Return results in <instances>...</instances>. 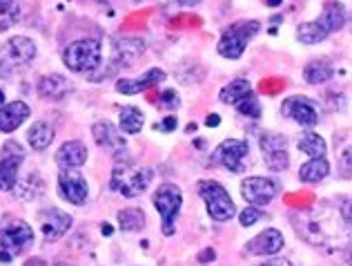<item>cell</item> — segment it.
<instances>
[{"mask_svg": "<svg viewBox=\"0 0 352 266\" xmlns=\"http://www.w3.org/2000/svg\"><path fill=\"white\" fill-rule=\"evenodd\" d=\"M276 192H279V186L267 177H248L241 183V195H243V199L250 206L256 208L270 204L276 197Z\"/></svg>", "mask_w": 352, "mask_h": 266, "instance_id": "13", "label": "cell"}, {"mask_svg": "<svg viewBox=\"0 0 352 266\" xmlns=\"http://www.w3.org/2000/svg\"><path fill=\"white\" fill-rule=\"evenodd\" d=\"M87 161V148L82 141H65L56 152V163L60 168H80Z\"/></svg>", "mask_w": 352, "mask_h": 266, "instance_id": "21", "label": "cell"}, {"mask_svg": "<svg viewBox=\"0 0 352 266\" xmlns=\"http://www.w3.org/2000/svg\"><path fill=\"white\" fill-rule=\"evenodd\" d=\"M339 168H341V175H344V177H352V143L348 145V148L341 150Z\"/></svg>", "mask_w": 352, "mask_h": 266, "instance_id": "34", "label": "cell"}, {"mask_svg": "<svg viewBox=\"0 0 352 266\" xmlns=\"http://www.w3.org/2000/svg\"><path fill=\"white\" fill-rule=\"evenodd\" d=\"M332 74H335V68L330 65L328 61H310L308 65L303 68V79L308 85H323L328 83V81L332 79Z\"/></svg>", "mask_w": 352, "mask_h": 266, "instance_id": "24", "label": "cell"}, {"mask_svg": "<svg viewBox=\"0 0 352 266\" xmlns=\"http://www.w3.org/2000/svg\"><path fill=\"white\" fill-rule=\"evenodd\" d=\"M3 103H5V92L0 90V105H3Z\"/></svg>", "mask_w": 352, "mask_h": 266, "instance_id": "45", "label": "cell"}, {"mask_svg": "<svg viewBox=\"0 0 352 266\" xmlns=\"http://www.w3.org/2000/svg\"><path fill=\"white\" fill-rule=\"evenodd\" d=\"M281 3H283V0H265V5H267V7H279Z\"/></svg>", "mask_w": 352, "mask_h": 266, "instance_id": "42", "label": "cell"}, {"mask_svg": "<svg viewBox=\"0 0 352 266\" xmlns=\"http://www.w3.org/2000/svg\"><path fill=\"white\" fill-rule=\"evenodd\" d=\"M145 52V43L138 39H123L114 45V63L120 68H129L134 65V61L138 57H143Z\"/></svg>", "mask_w": 352, "mask_h": 266, "instance_id": "22", "label": "cell"}, {"mask_svg": "<svg viewBox=\"0 0 352 266\" xmlns=\"http://www.w3.org/2000/svg\"><path fill=\"white\" fill-rule=\"evenodd\" d=\"M163 81H165V72L159 68H152L138 79H120L116 83V92L127 94V96H134V94H141V92L150 90V88H156L159 83H163Z\"/></svg>", "mask_w": 352, "mask_h": 266, "instance_id": "17", "label": "cell"}, {"mask_svg": "<svg viewBox=\"0 0 352 266\" xmlns=\"http://www.w3.org/2000/svg\"><path fill=\"white\" fill-rule=\"evenodd\" d=\"M143 130V112L134 105H125L120 110V132L138 134Z\"/></svg>", "mask_w": 352, "mask_h": 266, "instance_id": "29", "label": "cell"}, {"mask_svg": "<svg viewBox=\"0 0 352 266\" xmlns=\"http://www.w3.org/2000/svg\"><path fill=\"white\" fill-rule=\"evenodd\" d=\"M258 30H261V23H258V21L232 23L223 34H221L219 45H217L219 54L223 59H230V61L241 59V57H243L245 48H248V43L258 34Z\"/></svg>", "mask_w": 352, "mask_h": 266, "instance_id": "5", "label": "cell"}, {"mask_svg": "<svg viewBox=\"0 0 352 266\" xmlns=\"http://www.w3.org/2000/svg\"><path fill=\"white\" fill-rule=\"evenodd\" d=\"M118 226L120 231H141L145 226V213L141 208H125L118 210Z\"/></svg>", "mask_w": 352, "mask_h": 266, "instance_id": "30", "label": "cell"}, {"mask_svg": "<svg viewBox=\"0 0 352 266\" xmlns=\"http://www.w3.org/2000/svg\"><path fill=\"white\" fill-rule=\"evenodd\" d=\"M236 110L243 116H250V119H258V116H261V103H258V99L254 94H248L243 101H239Z\"/></svg>", "mask_w": 352, "mask_h": 266, "instance_id": "32", "label": "cell"}, {"mask_svg": "<svg viewBox=\"0 0 352 266\" xmlns=\"http://www.w3.org/2000/svg\"><path fill=\"white\" fill-rule=\"evenodd\" d=\"M129 3H145V0H129Z\"/></svg>", "mask_w": 352, "mask_h": 266, "instance_id": "46", "label": "cell"}, {"mask_svg": "<svg viewBox=\"0 0 352 266\" xmlns=\"http://www.w3.org/2000/svg\"><path fill=\"white\" fill-rule=\"evenodd\" d=\"M250 152V145L243 139H226L217 145L214 154H212V161L219 163V166L228 168L230 172H243L245 170V157Z\"/></svg>", "mask_w": 352, "mask_h": 266, "instance_id": "11", "label": "cell"}, {"mask_svg": "<svg viewBox=\"0 0 352 266\" xmlns=\"http://www.w3.org/2000/svg\"><path fill=\"white\" fill-rule=\"evenodd\" d=\"M283 233L276 231V228H265L263 233H258L245 244V251L250 255H276L283 249Z\"/></svg>", "mask_w": 352, "mask_h": 266, "instance_id": "16", "label": "cell"}, {"mask_svg": "<svg viewBox=\"0 0 352 266\" xmlns=\"http://www.w3.org/2000/svg\"><path fill=\"white\" fill-rule=\"evenodd\" d=\"M159 105L161 108H179V96H176V92H165V94L161 96L159 101Z\"/></svg>", "mask_w": 352, "mask_h": 266, "instance_id": "35", "label": "cell"}, {"mask_svg": "<svg viewBox=\"0 0 352 266\" xmlns=\"http://www.w3.org/2000/svg\"><path fill=\"white\" fill-rule=\"evenodd\" d=\"M330 175V163L326 157H317V159H310L305 161L303 166L299 168V179L305 183H317L323 181Z\"/></svg>", "mask_w": 352, "mask_h": 266, "instance_id": "26", "label": "cell"}, {"mask_svg": "<svg viewBox=\"0 0 352 266\" xmlns=\"http://www.w3.org/2000/svg\"><path fill=\"white\" fill-rule=\"evenodd\" d=\"M154 208L159 210L161 224H163V235H174L176 233V219H179L181 206H183V192L174 183H163L154 192Z\"/></svg>", "mask_w": 352, "mask_h": 266, "instance_id": "8", "label": "cell"}, {"mask_svg": "<svg viewBox=\"0 0 352 266\" xmlns=\"http://www.w3.org/2000/svg\"><path fill=\"white\" fill-rule=\"evenodd\" d=\"M248 94H252V85H250V81L234 79L221 90V101H223L226 105H236L239 101H243Z\"/></svg>", "mask_w": 352, "mask_h": 266, "instance_id": "27", "label": "cell"}, {"mask_svg": "<svg viewBox=\"0 0 352 266\" xmlns=\"http://www.w3.org/2000/svg\"><path fill=\"white\" fill-rule=\"evenodd\" d=\"M258 266H292V262H290V260H285V258H272V260L261 262Z\"/></svg>", "mask_w": 352, "mask_h": 266, "instance_id": "37", "label": "cell"}, {"mask_svg": "<svg viewBox=\"0 0 352 266\" xmlns=\"http://www.w3.org/2000/svg\"><path fill=\"white\" fill-rule=\"evenodd\" d=\"M54 136H56V132H54V127L50 123L45 121H36L30 130H27V141H30V145L36 150V152H43L47 150Z\"/></svg>", "mask_w": 352, "mask_h": 266, "instance_id": "23", "label": "cell"}, {"mask_svg": "<svg viewBox=\"0 0 352 266\" xmlns=\"http://www.w3.org/2000/svg\"><path fill=\"white\" fill-rule=\"evenodd\" d=\"M25 161V148L18 141L9 139L0 150V190L9 192L18 183V170Z\"/></svg>", "mask_w": 352, "mask_h": 266, "instance_id": "9", "label": "cell"}, {"mask_svg": "<svg viewBox=\"0 0 352 266\" xmlns=\"http://www.w3.org/2000/svg\"><path fill=\"white\" fill-rule=\"evenodd\" d=\"M346 27V9L337 0H330V3L323 5V12L319 18L308 23H301L299 30H296V39L303 45H317L321 41H326L328 36L337 34L339 30Z\"/></svg>", "mask_w": 352, "mask_h": 266, "instance_id": "2", "label": "cell"}, {"mask_svg": "<svg viewBox=\"0 0 352 266\" xmlns=\"http://www.w3.org/2000/svg\"><path fill=\"white\" fill-rule=\"evenodd\" d=\"M45 242H56L72 228V215L58 208H45L38 213Z\"/></svg>", "mask_w": 352, "mask_h": 266, "instance_id": "15", "label": "cell"}, {"mask_svg": "<svg viewBox=\"0 0 352 266\" xmlns=\"http://www.w3.org/2000/svg\"><path fill=\"white\" fill-rule=\"evenodd\" d=\"M72 92V83L63 74H45L38 81V94L45 101H65Z\"/></svg>", "mask_w": 352, "mask_h": 266, "instance_id": "20", "label": "cell"}, {"mask_svg": "<svg viewBox=\"0 0 352 266\" xmlns=\"http://www.w3.org/2000/svg\"><path fill=\"white\" fill-rule=\"evenodd\" d=\"M36 43L27 36H14L0 45V76H14L27 70L36 59Z\"/></svg>", "mask_w": 352, "mask_h": 266, "instance_id": "4", "label": "cell"}, {"mask_svg": "<svg viewBox=\"0 0 352 266\" xmlns=\"http://www.w3.org/2000/svg\"><path fill=\"white\" fill-rule=\"evenodd\" d=\"M58 192L72 206H85V201L89 197L87 179L76 168H63L58 172Z\"/></svg>", "mask_w": 352, "mask_h": 266, "instance_id": "12", "label": "cell"}, {"mask_svg": "<svg viewBox=\"0 0 352 266\" xmlns=\"http://www.w3.org/2000/svg\"><path fill=\"white\" fill-rule=\"evenodd\" d=\"M16 197L23 199V201H34L38 199L43 192H45V181L41 179L38 172H32V175H27L25 179H21L16 183Z\"/></svg>", "mask_w": 352, "mask_h": 266, "instance_id": "25", "label": "cell"}, {"mask_svg": "<svg viewBox=\"0 0 352 266\" xmlns=\"http://www.w3.org/2000/svg\"><path fill=\"white\" fill-rule=\"evenodd\" d=\"M341 215H344L346 224H350V226H352V199L344 201V206H341Z\"/></svg>", "mask_w": 352, "mask_h": 266, "instance_id": "36", "label": "cell"}, {"mask_svg": "<svg viewBox=\"0 0 352 266\" xmlns=\"http://www.w3.org/2000/svg\"><path fill=\"white\" fill-rule=\"evenodd\" d=\"M263 217V210L261 208H256V206H248L245 210H241L239 213V222H241V226H254L258 219Z\"/></svg>", "mask_w": 352, "mask_h": 266, "instance_id": "33", "label": "cell"}, {"mask_svg": "<svg viewBox=\"0 0 352 266\" xmlns=\"http://www.w3.org/2000/svg\"><path fill=\"white\" fill-rule=\"evenodd\" d=\"M281 114L292 119L299 125L312 127L319 123V110L314 105V101H310L308 96H290L285 103L281 105Z\"/></svg>", "mask_w": 352, "mask_h": 266, "instance_id": "14", "label": "cell"}, {"mask_svg": "<svg viewBox=\"0 0 352 266\" xmlns=\"http://www.w3.org/2000/svg\"><path fill=\"white\" fill-rule=\"evenodd\" d=\"M34 244V228L16 217H5L0 222V262L9 264Z\"/></svg>", "mask_w": 352, "mask_h": 266, "instance_id": "3", "label": "cell"}, {"mask_svg": "<svg viewBox=\"0 0 352 266\" xmlns=\"http://www.w3.org/2000/svg\"><path fill=\"white\" fill-rule=\"evenodd\" d=\"M263 152V161L265 166L274 170V172H283L290 166V154H288V139L283 134H274V132H265L258 139Z\"/></svg>", "mask_w": 352, "mask_h": 266, "instance_id": "10", "label": "cell"}, {"mask_svg": "<svg viewBox=\"0 0 352 266\" xmlns=\"http://www.w3.org/2000/svg\"><path fill=\"white\" fill-rule=\"evenodd\" d=\"M152 177H154L152 168L138 166V163L132 157H127L123 150L116 154V163L112 170V179H109V186H112V190L120 192L123 197L134 199V197H141L147 190V186L152 183Z\"/></svg>", "mask_w": 352, "mask_h": 266, "instance_id": "1", "label": "cell"}, {"mask_svg": "<svg viewBox=\"0 0 352 266\" xmlns=\"http://www.w3.org/2000/svg\"><path fill=\"white\" fill-rule=\"evenodd\" d=\"M21 18V7L16 0H0V32H7Z\"/></svg>", "mask_w": 352, "mask_h": 266, "instance_id": "31", "label": "cell"}, {"mask_svg": "<svg viewBox=\"0 0 352 266\" xmlns=\"http://www.w3.org/2000/svg\"><path fill=\"white\" fill-rule=\"evenodd\" d=\"M52 266H69V264H67V262H63V260H56Z\"/></svg>", "mask_w": 352, "mask_h": 266, "instance_id": "43", "label": "cell"}, {"mask_svg": "<svg viewBox=\"0 0 352 266\" xmlns=\"http://www.w3.org/2000/svg\"><path fill=\"white\" fill-rule=\"evenodd\" d=\"M197 192L208 204V213L214 222H230L236 215L234 201L230 197V192L223 188V183L214 179H201L197 183Z\"/></svg>", "mask_w": 352, "mask_h": 266, "instance_id": "7", "label": "cell"}, {"mask_svg": "<svg viewBox=\"0 0 352 266\" xmlns=\"http://www.w3.org/2000/svg\"><path fill=\"white\" fill-rule=\"evenodd\" d=\"M91 134H94V141L100 145V148H105L109 152H123L125 150V139L123 134L118 132V127L109 121H98L91 125Z\"/></svg>", "mask_w": 352, "mask_h": 266, "instance_id": "18", "label": "cell"}, {"mask_svg": "<svg viewBox=\"0 0 352 266\" xmlns=\"http://www.w3.org/2000/svg\"><path fill=\"white\" fill-rule=\"evenodd\" d=\"M23 266H47V264H45L43 258H32V260H27Z\"/></svg>", "mask_w": 352, "mask_h": 266, "instance_id": "40", "label": "cell"}, {"mask_svg": "<svg viewBox=\"0 0 352 266\" xmlns=\"http://www.w3.org/2000/svg\"><path fill=\"white\" fill-rule=\"evenodd\" d=\"M346 260H348V264L352 266V249H350V251L346 253Z\"/></svg>", "mask_w": 352, "mask_h": 266, "instance_id": "44", "label": "cell"}, {"mask_svg": "<svg viewBox=\"0 0 352 266\" xmlns=\"http://www.w3.org/2000/svg\"><path fill=\"white\" fill-rule=\"evenodd\" d=\"M214 258H217V253H214V249H206V251H203V253H199V262H201V264L214 262Z\"/></svg>", "mask_w": 352, "mask_h": 266, "instance_id": "38", "label": "cell"}, {"mask_svg": "<svg viewBox=\"0 0 352 266\" xmlns=\"http://www.w3.org/2000/svg\"><path fill=\"white\" fill-rule=\"evenodd\" d=\"M299 150L308 154L310 159H317V157H326V139L317 132H305L301 139H299Z\"/></svg>", "mask_w": 352, "mask_h": 266, "instance_id": "28", "label": "cell"}, {"mask_svg": "<svg viewBox=\"0 0 352 266\" xmlns=\"http://www.w3.org/2000/svg\"><path fill=\"white\" fill-rule=\"evenodd\" d=\"M219 123H221V119L217 114H210L208 116V125H219Z\"/></svg>", "mask_w": 352, "mask_h": 266, "instance_id": "41", "label": "cell"}, {"mask_svg": "<svg viewBox=\"0 0 352 266\" xmlns=\"http://www.w3.org/2000/svg\"><path fill=\"white\" fill-rule=\"evenodd\" d=\"M100 43L96 39H78L63 50V63L69 72L85 74L100 65Z\"/></svg>", "mask_w": 352, "mask_h": 266, "instance_id": "6", "label": "cell"}, {"mask_svg": "<svg viewBox=\"0 0 352 266\" xmlns=\"http://www.w3.org/2000/svg\"><path fill=\"white\" fill-rule=\"evenodd\" d=\"M174 127H176V116H168V119H165V121L161 123V130H163V132H172Z\"/></svg>", "mask_w": 352, "mask_h": 266, "instance_id": "39", "label": "cell"}, {"mask_svg": "<svg viewBox=\"0 0 352 266\" xmlns=\"http://www.w3.org/2000/svg\"><path fill=\"white\" fill-rule=\"evenodd\" d=\"M32 110L25 101H12L0 108V132H14L30 119Z\"/></svg>", "mask_w": 352, "mask_h": 266, "instance_id": "19", "label": "cell"}]
</instances>
